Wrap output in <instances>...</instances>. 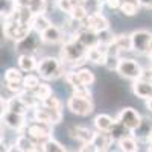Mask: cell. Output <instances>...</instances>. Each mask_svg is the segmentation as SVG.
I'll list each match as a JSON object with an SVG mask.
<instances>
[{"instance_id": "cell-46", "label": "cell", "mask_w": 152, "mask_h": 152, "mask_svg": "<svg viewBox=\"0 0 152 152\" xmlns=\"http://www.w3.org/2000/svg\"><path fill=\"white\" fill-rule=\"evenodd\" d=\"M14 2H15V6H23V8H28L31 0H14Z\"/></svg>"}, {"instance_id": "cell-21", "label": "cell", "mask_w": 152, "mask_h": 152, "mask_svg": "<svg viewBox=\"0 0 152 152\" xmlns=\"http://www.w3.org/2000/svg\"><path fill=\"white\" fill-rule=\"evenodd\" d=\"M17 66L23 73H32L34 70H37L38 67V59L35 58V55H18L17 58Z\"/></svg>"}, {"instance_id": "cell-34", "label": "cell", "mask_w": 152, "mask_h": 152, "mask_svg": "<svg viewBox=\"0 0 152 152\" xmlns=\"http://www.w3.org/2000/svg\"><path fill=\"white\" fill-rule=\"evenodd\" d=\"M40 76L38 75H34V73H29L24 76V79H23V88L24 90H28V91H35L38 87H40Z\"/></svg>"}, {"instance_id": "cell-2", "label": "cell", "mask_w": 152, "mask_h": 152, "mask_svg": "<svg viewBox=\"0 0 152 152\" xmlns=\"http://www.w3.org/2000/svg\"><path fill=\"white\" fill-rule=\"evenodd\" d=\"M64 64L56 56H44L38 61L37 75L44 81H55L64 76Z\"/></svg>"}, {"instance_id": "cell-7", "label": "cell", "mask_w": 152, "mask_h": 152, "mask_svg": "<svg viewBox=\"0 0 152 152\" xmlns=\"http://www.w3.org/2000/svg\"><path fill=\"white\" fill-rule=\"evenodd\" d=\"M67 108L70 110V113L76 114V116L85 117L88 114H91L94 110V104L93 99H87V97H79L72 94L67 100Z\"/></svg>"}, {"instance_id": "cell-39", "label": "cell", "mask_w": 152, "mask_h": 152, "mask_svg": "<svg viewBox=\"0 0 152 152\" xmlns=\"http://www.w3.org/2000/svg\"><path fill=\"white\" fill-rule=\"evenodd\" d=\"M55 5L61 12H64L67 15H70V12L73 11V6H75L72 0H55Z\"/></svg>"}, {"instance_id": "cell-10", "label": "cell", "mask_w": 152, "mask_h": 152, "mask_svg": "<svg viewBox=\"0 0 152 152\" xmlns=\"http://www.w3.org/2000/svg\"><path fill=\"white\" fill-rule=\"evenodd\" d=\"M82 28L96 34H102L105 31H110V21L102 12H91L82 23Z\"/></svg>"}, {"instance_id": "cell-37", "label": "cell", "mask_w": 152, "mask_h": 152, "mask_svg": "<svg viewBox=\"0 0 152 152\" xmlns=\"http://www.w3.org/2000/svg\"><path fill=\"white\" fill-rule=\"evenodd\" d=\"M46 152H72V151H69L66 146H62L55 138H50L46 143Z\"/></svg>"}, {"instance_id": "cell-29", "label": "cell", "mask_w": 152, "mask_h": 152, "mask_svg": "<svg viewBox=\"0 0 152 152\" xmlns=\"http://www.w3.org/2000/svg\"><path fill=\"white\" fill-rule=\"evenodd\" d=\"M75 72H76V75H78V78H79V81H81L82 85L90 87V85L94 84L96 76H94V73H93L90 69H87V67H79V69H75Z\"/></svg>"}, {"instance_id": "cell-41", "label": "cell", "mask_w": 152, "mask_h": 152, "mask_svg": "<svg viewBox=\"0 0 152 152\" xmlns=\"http://www.w3.org/2000/svg\"><path fill=\"white\" fill-rule=\"evenodd\" d=\"M72 94H75V96H79V97H87V99H91V91H90V87H85V85L75 88Z\"/></svg>"}, {"instance_id": "cell-45", "label": "cell", "mask_w": 152, "mask_h": 152, "mask_svg": "<svg viewBox=\"0 0 152 152\" xmlns=\"http://www.w3.org/2000/svg\"><path fill=\"white\" fill-rule=\"evenodd\" d=\"M138 3L142 5V8H148V9H152V0H138Z\"/></svg>"}, {"instance_id": "cell-16", "label": "cell", "mask_w": 152, "mask_h": 152, "mask_svg": "<svg viewBox=\"0 0 152 152\" xmlns=\"http://www.w3.org/2000/svg\"><path fill=\"white\" fill-rule=\"evenodd\" d=\"M107 56H108V46L105 44H99L87 50V61L93 62L96 66H104Z\"/></svg>"}, {"instance_id": "cell-27", "label": "cell", "mask_w": 152, "mask_h": 152, "mask_svg": "<svg viewBox=\"0 0 152 152\" xmlns=\"http://www.w3.org/2000/svg\"><path fill=\"white\" fill-rule=\"evenodd\" d=\"M117 146L120 152H138V140L134 135H128L117 142Z\"/></svg>"}, {"instance_id": "cell-50", "label": "cell", "mask_w": 152, "mask_h": 152, "mask_svg": "<svg viewBox=\"0 0 152 152\" xmlns=\"http://www.w3.org/2000/svg\"><path fill=\"white\" fill-rule=\"evenodd\" d=\"M148 145H152V135L149 137V142H148Z\"/></svg>"}, {"instance_id": "cell-20", "label": "cell", "mask_w": 152, "mask_h": 152, "mask_svg": "<svg viewBox=\"0 0 152 152\" xmlns=\"http://www.w3.org/2000/svg\"><path fill=\"white\" fill-rule=\"evenodd\" d=\"M132 135L137 138V140H140V142H149V137L152 135V119L149 117H143L140 126L132 132Z\"/></svg>"}, {"instance_id": "cell-40", "label": "cell", "mask_w": 152, "mask_h": 152, "mask_svg": "<svg viewBox=\"0 0 152 152\" xmlns=\"http://www.w3.org/2000/svg\"><path fill=\"white\" fill-rule=\"evenodd\" d=\"M119 62H120V56H116V55H108L107 56V61H105V64L104 67L110 72H117V67H119Z\"/></svg>"}, {"instance_id": "cell-22", "label": "cell", "mask_w": 152, "mask_h": 152, "mask_svg": "<svg viewBox=\"0 0 152 152\" xmlns=\"http://www.w3.org/2000/svg\"><path fill=\"white\" fill-rule=\"evenodd\" d=\"M114 122H116V119H113L108 114H97L94 117V128L97 132H110Z\"/></svg>"}, {"instance_id": "cell-38", "label": "cell", "mask_w": 152, "mask_h": 152, "mask_svg": "<svg viewBox=\"0 0 152 152\" xmlns=\"http://www.w3.org/2000/svg\"><path fill=\"white\" fill-rule=\"evenodd\" d=\"M41 105H44V107H47V108H52V110L62 111V102L59 100V97H56L55 94H52L50 97H47L46 100H43Z\"/></svg>"}, {"instance_id": "cell-4", "label": "cell", "mask_w": 152, "mask_h": 152, "mask_svg": "<svg viewBox=\"0 0 152 152\" xmlns=\"http://www.w3.org/2000/svg\"><path fill=\"white\" fill-rule=\"evenodd\" d=\"M143 67L138 61L132 59V58H120V62H119V67H117V72L119 76L125 79H129V81H138L143 78Z\"/></svg>"}, {"instance_id": "cell-47", "label": "cell", "mask_w": 152, "mask_h": 152, "mask_svg": "<svg viewBox=\"0 0 152 152\" xmlns=\"http://www.w3.org/2000/svg\"><path fill=\"white\" fill-rule=\"evenodd\" d=\"M8 152H24V151H21V149H20V148H17L15 145H12V146H9Z\"/></svg>"}, {"instance_id": "cell-43", "label": "cell", "mask_w": 152, "mask_h": 152, "mask_svg": "<svg viewBox=\"0 0 152 152\" xmlns=\"http://www.w3.org/2000/svg\"><path fill=\"white\" fill-rule=\"evenodd\" d=\"M120 3H122V0H108L105 6L110 9H120Z\"/></svg>"}, {"instance_id": "cell-1", "label": "cell", "mask_w": 152, "mask_h": 152, "mask_svg": "<svg viewBox=\"0 0 152 152\" xmlns=\"http://www.w3.org/2000/svg\"><path fill=\"white\" fill-rule=\"evenodd\" d=\"M59 59L62 61L64 66L79 69V67H82L84 62H87V49L75 37H70L61 46Z\"/></svg>"}, {"instance_id": "cell-15", "label": "cell", "mask_w": 152, "mask_h": 152, "mask_svg": "<svg viewBox=\"0 0 152 152\" xmlns=\"http://www.w3.org/2000/svg\"><path fill=\"white\" fill-rule=\"evenodd\" d=\"M41 38H43V43L46 44H62L66 41V32L62 31L59 26H56V24H52L47 31H44L41 34Z\"/></svg>"}, {"instance_id": "cell-26", "label": "cell", "mask_w": 152, "mask_h": 152, "mask_svg": "<svg viewBox=\"0 0 152 152\" xmlns=\"http://www.w3.org/2000/svg\"><path fill=\"white\" fill-rule=\"evenodd\" d=\"M32 31L38 32V34H43L44 31H47L50 26H52V21L49 20V17L46 14H41V15H34V20H32Z\"/></svg>"}, {"instance_id": "cell-25", "label": "cell", "mask_w": 152, "mask_h": 152, "mask_svg": "<svg viewBox=\"0 0 152 152\" xmlns=\"http://www.w3.org/2000/svg\"><path fill=\"white\" fill-rule=\"evenodd\" d=\"M14 145H15L17 148H20L21 151H24V152H34V151H35V146H37V143L32 140L28 134H24V132H20V134L17 135Z\"/></svg>"}, {"instance_id": "cell-12", "label": "cell", "mask_w": 152, "mask_h": 152, "mask_svg": "<svg viewBox=\"0 0 152 152\" xmlns=\"http://www.w3.org/2000/svg\"><path fill=\"white\" fill-rule=\"evenodd\" d=\"M2 122L5 126H8L9 129L17 131V132H23L28 126V119L26 116H21V114L12 113V111H5L2 113Z\"/></svg>"}, {"instance_id": "cell-17", "label": "cell", "mask_w": 152, "mask_h": 152, "mask_svg": "<svg viewBox=\"0 0 152 152\" xmlns=\"http://www.w3.org/2000/svg\"><path fill=\"white\" fill-rule=\"evenodd\" d=\"M131 90H132L134 96H137L138 99H143V100L152 99V82H149L143 78L138 81H134L131 85Z\"/></svg>"}, {"instance_id": "cell-23", "label": "cell", "mask_w": 152, "mask_h": 152, "mask_svg": "<svg viewBox=\"0 0 152 152\" xmlns=\"http://www.w3.org/2000/svg\"><path fill=\"white\" fill-rule=\"evenodd\" d=\"M114 143V140L111 138V135L108 132H97L93 138V145L97 148V151L100 152H108V149L111 148V145Z\"/></svg>"}, {"instance_id": "cell-36", "label": "cell", "mask_w": 152, "mask_h": 152, "mask_svg": "<svg viewBox=\"0 0 152 152\" xmlns=\"http://www.w3.org/2000/svg\"><path fill=\"white\" fill-rule=\"evenodd\" d=\"M34 93H35V96H37L38 99L41 100V102L53 94V91H52V88H50V85H49V84H46V82H41V84H40V87H38Z\"/></svg>"}, {"instance_id": "cell-6", "label": "cell", "mask_w": 152, "mask_h": 152, "mask_svg": "<svg viewBox=\"0 0 152 152\" xmlns=\"http://www.w3.org/2000/svg\"><path fill=\"white\" fill-rule=\"evenodd\" d=\"M41 44H43L41 34L31 31L21 41L15 43V52L18 55H35L38 49L41 47Z\"/></svg>"}, {"instance_id": "cell-24", "label": "cell", "mask_w": 152, "mask_h": 152, "mask_svg": "<svg viewBox=\"0 0 152 152\" xmlns=\"http://www.w3.org/2000/svg\"><path fill=\"white\" fill-rule=\"evenodd\" d=\"M140 8H142V5L138 3V0H122L119 11L126 17H134L138 14Z\"/></svg>"}, {"instance_id": "cell-11", "label": "cell", "mask_w": 152, "mask_h": 152, "mask_svg": "<svg viewBox=\"0 0 152 152\" xmlns=\"http://www.w3.org/2000/svg\"><path fill=\"white\" fill-rule=\"evenodd\" d=\"M32 114H34V120L50 123V125H56V123H59L62 120V111L47 108L44 105H40V107H37L35 110H32Z\"/></svg>"}, {"instance_id": "cell-44", "label": "cell", "mask_w": 152, "mask_h": 152, "mask_svg": "<svg viewBox=\"0 0 152 152\" xmlns=\"http://www.w3.org/2000/svg\"><path fill=\"white\" fill-rule=\"evenodd\" d=\"M143 79H146V81L152 82V64L143 70Z\"/></svg>"}, {"instance_id": "cell-28", "label": "cell", "mask_w": 152, "mask_h": 152, "mask_svg": "<svg viewBox=\"0 0 152 152\" xmlns=\"http://www.w3.org/2000/svg\"><path fill=\"white\" fill-rule=\"evenodd\" d=\"M114 46H116L120 53L123 52H128V50H132V41H131V35H126V34H120V35H116L113 40Z\"/></svg>"}, {"instance_id": "cell-13", "label": "cell", "mask_w": 152, "mask_h": 152, "mask_svg": "<svg viewBox=\"0 0 152 152\" xmlns=\"http://www.w3.org/2000/svg\"><path fill=\"white\" fill-rule=\"evenodd\" d=\"M5 111H12V113L21 114V116H28L31 108L23 102L18 94H15L11 97H2V113Z\"/></svg>"}, {"instance_id": "cell-51", "label": "cell", "mask_w": 152, "mask_h": 152, "mask_svg": "<svg viewBox=\"0 0 152 152\" xmlns=\"http://www.w3.org/2000/svg\"><path fill=\"white\" fill-rule=\"evenodd\" d=\"M149 58H151V64H152V53H151V55H149Z\"/></svg>"}, {"instance_id": "cell-32", "label": "cell", "mask_w": 152, "mask_h": 152, "mask_svg": "<svg viewBox=\"0 0 152 152\" xmlns=\"http://www.w3.org/2000/svg\"><path fill=\"white\" fill-rule=\"evenodd\" d=\"M18 96L21 97V100H23V102L26 104V105H28L31 110H35L37 107H40V105H41V100L35 96V93H34V91L23 90V91H21Z\"/></svg>"}, {"instance_id": "cell-49", "label": "cell", "mask_w": 152, "mask_h": 152, "mask_svg": "<svg viewBox=\"0 0 152 152\" xmlns=\"http://www.w3.org/2000/svg\"><path fill=\"white\" fill-rule=\"evenodd\" d=\"M146 152H152V145H148V149H146Z\"/></svg>"}, {"instance_id": "cell-35", "label": "cell", "mask_w": 152, "mask_h": 152, "mask_svg": "<svg viewBox=\"0 0 152 152\" xmlns=\"http://www.w3.org/2000/svg\"><path fill=\"white\" fill-rule=\"evenodd\" d=\"M28 8L31 9V12L34 15L46 14V11H47V0H31Z\"/></svg>"}, {"instance_id": "cell-14", "label": "cell", "mask_w": 152, "mask_h": 152, "mask_svg": "<svg viewBox=\"0 0 152 152\" xmlns=\"http://www.w3.org/2000/svg\"><path fill=\"white\" fill-rule=\"evenodd\" d=\"M69 134H70L72 138L81 142L82 145L93 143V138L96 135L94 131H91L90 128H87V126H81V125H72L69 128Z\"/></svg>"}, {"instance_id": "cell-3", "label": "cell", "mask_w": 152, "mask_h": 152, "mask_svg": "<svg viewBox=\"0 0 152 152\" xmlns=\"http://www.w3.org/2000/svg\"><path fill=\"white\" fill-rule=\"evenodd\" d=\"M52 126L50 123H44V122H38V120H32L28 123L26 129L23 132L28 134L35 143H47L52 138Z\"/></svg>"}, {"instance_id": "cell-19", "label": "cell", "mask_w": 152, "mask_h": 152, "mask_svg": "<svg viewBox=\"0 0 152 152\" xmlns=\"http://www.w3.org/2000/svg\"><path fill=\"white\" fill-rule=\"evenodd\" d=\"M6 20H12L17 21L20 24H26V26H31L32 20H34V14L31 12L29 8H23V6H15V9L12 11V14L6 18ZM32 28V26H31Z\"/></svg>"}, {"instance_id": "cell-42", "label": "cell", "mask_w": 152, "mask_h": 152, "mask_svg": "<svg viewBox=\"0 0 152 152\" xmlns=\"http://www.w3.org/2000/svg\"><path fill=\"white\" fill-rule=\"evenodd\" d=\"M78 152H99V151H97V148L93 143H87V145H82Z\"/></svg>"}, {"instance_id": "cell-52", "label": "cell", "mask_w": 152, "mask_h": 152, "mask_svg": "<svg viewBox=\"0 0 152 152\" xmlns=\"http://www.w3.org/2000/svg\"><path fill=\"white\" fill-rule=\"evenodd\" d=\"M99 152H100V151H99Z\"/></svg>"}, {"instance_id": "cell-33", "label": "cell", "mask_w": 152, "mask_h": 152, "mask_svg": "<svg viewBox=\"0 0 152 152\" xmlns=\"http://www.w3.org/2000/svg\"><path fill=\"white\" fill-rule=\"evenodd\" d=\"M23 72L17 67H9L6 72H5V82H17V84H23Z\"/></svg>"}, {"instance_id": "cell-30", "label": "cell", "mask_w": 152, "mask_h": 152, "mask_svg": "<svg viewBox=\"0 0 152 152\" xmlns=\"http://www.w3.org/2000/svg\"><path fill=\"white\" fill-rule=\"evenodd\" d=\"M131 131H128L125 128V126L116 119V122H114V125H113V128H111V131L108 132L110 135H111V138L114 142H120L122 138H125V137H128V135H131L129 134Z\"/></svg>"}, {"instance_id": "cell-31", "label": "cell", "mask_w": 152, "mask_h": 152, "mask_svg": "<svg viewBox=\"0 0 152 152\" xmlns=\"http://www.w3.org/2000/svg\"><path fill=\"white\" fill-rule=\"evenodd\" d=\"M90 15V11H88L87 6L84 5H75L73 6V11L70 12V18H73L75 21H79V23H84L87 20V17Z\"/></svg>"}, {"instance_id": "cell-5", "label": "cell", "mask_w": 152, "mask_h": 152, "mask_svg": "<svg viewBox=\"0 0 152 152\" xmlns=\"http://www.w3.org/2000/svg\"><path fill=\"white\" fill-rule=\"evenodd\" d=\"M132 50L138 55H151L152 53V32L146 29H138L131 34Z\"/></svg>"}, {"instance_id": "cell-18", "label": "cell", "mask_w": 152, "mask_h": 152, "mask_svg": "<svg viewBox=\"0 0 152 152\" xmlns=\"http://www.w3.org/2000/svg\"><path fill=\"white\" fill-rule=\"evenodd\" d=\"M76 40H78L87 50L88 49H91V47H96L100 44V40H99V34L96 32H91V31H88V29H81L76 35H73Z\"/></svg>"}, {"instance_id": "cell-48", "label": "cell", "mask_w": 152, "mask_h": 152, "mask_svg": "<svg viewBox=\"0 0 152 152\" xmlns=\"http://www.w3.org/2000/svg\"><path fill=\"white\" fill-rule=\"evenodd\" d=\"M146 108L152 113V99H149V100H146Z\"/></svg>"}, {"instance_id": "cell-8", "label": "cell", "mask_w": 152, "mask_h": 152, "mask_svg": "<svg viewBox=\"0 0 152 152\" xmlns=\"http://www.w3.org/2000/svg\"><path fill=\"white\" fill-rule=\"evenodd\" d=\"M116 119H117L128 131H131V134L138 128V126H140V123H142V120H143V117L140 116V113H138L135 108H132V107H125V108H122Z\"/></svg>"}, {"instance_id": "cell-9", "label": "cell", "mask_w": 152, "mask_h": 152, "mask_svg": "<svg viewBox=\"0 0 152 152\" xmlns=\"http://www.w3.org/2000/svg\"><path fill=\"white\" fill-rule=\"evenodd\" d=\"M31 31H32V28L26 26V24H20V23L12 21V20H5L3 21V35L8 38V40L14 41V43L21 41Z\"/></svg>"}]
</instances>
